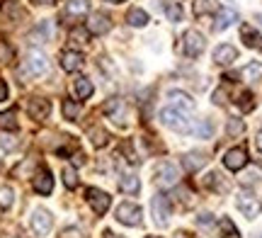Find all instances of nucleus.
<instances>
[{
	"instance_id": "79ce46f5",
	"label": "nucleus",
	"mask_w": 262,
	"mask_h": 238,
	"mask_svg": "<svg viewBox=\"0 0 262 238\" xmlns=\"http://www.w3.org/2000/svg\"><path fill=\"white\" fill-rule=\"evenodd\" d=\"M8 97V85H5V80H0V102Z\"/></svg>"
},
{
	"instance_id": "58836bf2",
	"label": "nucleus",
	"mask_w": 262,
	"mask_h": 238,
	"mask_svg": "<svg viewBox=\"0 0 262 238\" xmlns=\"http://www.w3.org/2000/svg\"><path fill=\"white\" fill-rule=\"evenodd\" d=\"M3 12H5L8 17H15V19L22 17V10L17 8V3H15V0H8V3L3 5Z\"/></svg>"
},
{
	"instance_id": "c03bdc74",
	"label": "nucleus",
	"mask_w": 262,
	"mask_h": 238,
	"mask_svg": "<svg viewBox=\"0 0 262 238\" xmlns=\"http://www.w3.org/2000/svg\"><path fill=\"white\" fill-rule=\"evenodd\" d=\"M102 238H124V236H119V233H114V231H104V236Z\"/></svg>"
},
{
	"instance_id": "4be33fe9",
	"label": "nucleus",
	"mask_w": 262,
	"mask_h": 238,
	"mask_svg": "<svg viewBox=\"0 0 262 238\" xmlns=\"http://www.w3.org/2000/svg\"><path fill=\"white\" fill-rule=\"evenodd\" d=\"M192 134L199 136V139H209L214 134V124L209 119H196V122H192Z\"/></svg>"
},
{
	"instance_id": "6ab92c4d",
	"label": "nucleus",
	"mask_w": 262,
	"mask_h": 238,
	"mask_svg": "<svg viewBox=\"0 0 262 238\" xmlns=\"http://www.w3.org/2000/svg\"><path fill=\"white\" fill-rule=\"evenodd\" d=\"M233 22H238V12H235L233 8H224V10H219V15H216L214 29L216 32H224V29H228Z\"/></svg>"
},
{
	"instance_id": "72a5a7b5",
	"label": "nucleus",
	"mask_w": 262,
	"mask_h": 238,
	"mask_svg": "<svg viewBox=\"0 0 262 238\" xmlns=\"http://www.w3.org/2000/svg\"><path fill=\"white\" fill-rule=\"evenodd\" d=\"M63 185L68 190H75V187H78V172H75V168H71V165L63 168Z\"/></svg>"
},
{
	"instance_id": "49530a36",
	"label": "nucleus",
	"mask_w": 262,
	"mask_h": 238,
	"mask_svg": "<svg viewBox=\"0 0 262 238\" xmlns=\"http://www.w3.org/2000/svg\"><path fill=\"white\" fill-rule=\"evenodd\" d=\"M32 3H37V5H51L54 0H32Z\"/></svg>"
},
{
	"instance_id": "39448f33",
	"label": "nucleus",
	"mask_w": 262,
	"mask_h": 238,
	"mask_svg": "<svg viewBox=\"0 0 262 238\" xmlns=\"http://www.w3.org/2000/svg\"><path fill=\"white\" fill-rule=\"evenodd\" d=\"M204 47H206V41H204V37H202V32H196V29H187V32H185V37H182V51H185L187 58L202 56Z\"/></svg>"
},
{
	"instance_id": "a19ab883",
	"label": "nucleus",
	"mask_w": 262,
	"mask_h": 238,
	"mask_svg": "<svg viewBox=\"0 0 262 238\" xmlns=\"http://www.w3.org/2000/svg\"><path fill=\"white\" fill-rule=\"evenodd\" d=\"M196 224H199V226H211V224H214V217H211L209 211H204V214L196 217Z\"/></svg>"
},
{
	"instance_id": "6e6552de",
	"label": "nucleus",
	"mask_w": 262,
	"mask_h": 238,
	"mask_svg": "<svg viewBox=\"0 0 262 238\" xmlns=\"http://www.w3.org/2000/svg\"><path fill=\"white\" fill-rule=\"evenodd\" d=\"M85 200L93 207L95 214H100V217H102L104 211L110 209V204H112V197H110L107 192L97 190V187H88V190H85Z\"/></svg>"
},
{
	"instance_id": "f3484780",
	"label": "nucleus",
	"mask_w": 262,
	"mask_h": 238,
	"mask_svg": "<svg viewBox=\"0 0 262 238\" xmlns=\"http://www.w3.org/2000/svg\"><path fill=\"white\" fill-rule=\"evenodd\" d=\"M61 68L68 73H75L83 68V54L80 51H63L61 54Z\"/></svg>"
},
{
	"instance_id": "4c0bfd02",
	"label": "nucleus",
	"mask_w": 262,
	"mask_h": 238,
	"mask_svg": "<svg viewBox=\"0 0 262 238\" xmlns=\"http://www.w3.org/2000/svg\"><path fill=\"white\" fill-rule=\"evenodd\" d=\"M90 139H93V143L97 146V148H102L110 136H107V132H104V129H93V132H90Z\"/></svg>"
},
{
	"instance_id": "20e7f679",
	"label": "nucleus",
	"mask_w": 262,
	"mask_h": 238,
	"mask_svg": "<svg viewBox=\"0 0 262 238\" xmlns=\"http://www.w3.org/2000/svg\"><path fill=\"white\" fill-rule=\"evenodd\" d=\"M117 221L124 224V226H139L143 221V209L139 204H134V202H122L117 207Z\"/></svg>"
},
{
	"instance_id": "a18cd8bd",
	"label": "nucleus",
	"mask_w": 262,
	"mask_h": 238,
	"mask_svg": "<svg viewBox=\"0 0 262 238\" xmlns=\"http://www.w3.org/2000/svg\"><path fill=\"white\" fill-rule=\"evenodd\" d=\"M255 143H257V151L262 153V129H260V134H257V141H255Z\"/></svg>"
},
{
	"instance_id": "f257e3e1",
	"label": "nucleus",
	"mask_w": 262,
	"mask_h": 238,
	"mask_svg": "<svg viewBox=\"0 0 262 238\" xmlns=\"http://www.w3.org/2000/svg\"><path fill=\"white\" fill-rule=\"evenodd\" d=\"M160 122L165 124L168 129H172V132L192 134V122L185 117V112H180V110H175V107H170V105L160 110Z\"/></svg>"
},
{
	"instance_id": "c756f323",
	"label": "nucleus",
	"mask_w": 262,
	"mask_h": 238,
	"mask_svg": "<svg viewBox=\"0 0 262 238\" xmlns=\"http://www.w3.org/2000/svg\"><path fill=\"white\" fill-rule=\"evenodd\" d=\"M216 8H219V5H216V0H196V3H194V15H196V17H202V15L214 12Z\"/></svg>"
},
{
	"instance_id": "cd10ccee",
	"label": "nucleus",
	"mask_w": 262,
	"mask_h": 238,
	"mask_svg": "<svg viewBox=\"0 0 262 238\" xmlns=\"http://www.w3.org/2000/svg\"><path fill=\"white\" fill-rule=\"evenodd\" d=\"M163 10H165V15H168L170 22H180V19H182V5H180V3L168 0V3H163Z\"/></svg>"
},
{
	"instance_id": "c9c22d12",
	"label": "nucleus",
	"mask_w": 262,
	"mask_h": 238,
	"mask_svg": "<svg viewBox=\"0 0 262 238\" xmlns=\"http://www.w3.org/2000/svg\"><path fill=\"white\" fill-rule=\"evenodd\" d=\"M12 202H15V192L10 190V187H0V207H3V209H10Z\"/></svg>"
},
{
	"instance_id": "423d86ee",
	"label": "nucleus",
	"mask_w": 262,
	"mask_h": 238,
	"mask_svg": "<svg viewBox=\"0 0 262 238\" xmlns=\"http://www.w3.org/2000/svg\"><path fill=\"white\" fill-rule=\"evenodd\" d=\"M150 214H153V221L158 226H168L170 221V200L165 194H156L150 200Z\"/></svg>"
},
{
	"instance_id": "f03ea898",
	"label": "nucleus",
	"mask_w": 262,
	"mask_h": 238,
	"mask_svg": "<svg viewBox=\"0 0 262 238\" xmlns=\"http://www.w3.org/2000/svg\"><path fill=\"white\" fill-rule=\"evenodd\" d=\"M47 71H49L47 56H44L41 51H29L27 58H25V63H22V76L39 78V76H44Z\"/></svg>"
},
{
	"instance_id": "b1692460",
	"label": "nucleus",
	"mask_w": 262,
	"mask_h": 238,
	"mask_svg": "<svg viewBox=\"0 0 262 238\" xmlns=\"http://www.w3.org/2000/svg\"><path fill=\"white\" fill-rule=\"evenodd\" d=\"M119 187H122V192H126V194H139L141 182L136 175H124L122 180H119Z\"/></svg>"
},
{
	"instance_id": "2f4dec72",
	"label": "nucleus",
	"mask_w": 262,
	"mask_h": 238,
	"mask_svg": "<svg viewBox=\"0 0 262 238\" xmlns=\"http://www.w3.org/2000/svg\"><path fill=\"white\" fill-rule=\"evenodd\" d=\"M0 129H10V132L17 129V119H15V112H12V110L0 112Z\"/></svg>"
},
{
	"instance_id": "37998d69",
	"label": "nucleus",
	"mask_w": 262,
	"mask_h": 238,
	"mask_svg": "<svg viewBox=\"0 0 262 238\" xmlns=\"http://www.w3.org/2000/svg\"><path fill=\"white\" fill-rule=\"evenodd\" d=\"M172 238H194V236H192L189 231H178V233H175Z\"/></svg>"
},
{
	"instance_id": "dca6fc26",
	"label": "nucleus",
	"mask_w": 262,
	"mask_h": 238,
	"mask_svg": "<svg viewBox=\"0 0 262 238\" xmlns=\"http://www.w3.org/2000/svg\"><path fill=\"white\" fill-rule=\"evenodd\" d=\"M235 58H238V49L231 47V44H221V47L214 49V63H219V66H228Z\"/></svg>"
},
{
	"instance_id": "ea45409f",
	"label": "nucleus",
	"mask_w": 262,
	"mask_h": 238,
	"mask_svg": "<svg viewBox=\"0 0 262 238\" xmlns=\"http://www.w3.org/2000/svg\"><path fill=\"white\" fill-rule=\"evenodd\" d=\"M88 34H90V32H88V29H73V32H71V39H73L75 44H85V41H88Z\"/></svg>"
},
{
	"instance_id": "1a4fd4ad",
	"label": "nucleus",
	"mask_w": 262,
	"mask_h": 238,
	"mask_svg": "<svg viewBox=\"0 0 262 238\" xmlns=\"http://www.w3.org/2000/svg\"><path fill=\"white\" fill-rule=\"evenodd\" d=\"M85 29H88L90 34H95V37L107 34V32L112 29V19L107 17L104 12H93V15L88 17V25H85Z\"/></svg>"
},
{
	"instance_id": "9d476101",
	"label": "nucleus",
	"mask_w": 262,
	"mask_h": 238,
	"mask_svg": "<svg viewBox=\"0 0 262 238\" xmlns=\"http://www.w3.org/2000/svg\"><path fill=\"white\" fill-rule=\"evenodd\" d=\"M224 165H226V168H228L231 172L243 170L245 165H248V151H245V148H231V151H226Z\"/></svg>"
},
{
	"instance_id": "8fccbe9b",
	"label": "nucleus",
	"mask_w": 262,
	"mask_h": 238,
	"mask_svg": "<svg viewBox=\"0 0 262 238\" xmlns=\"http://www.w3.org/2000/svg\"><path fill=\"white\" fill-rule=\"evenodd\" d=\"M148 238H158V236H148Z\"/></svg>"
},
{
	"instance_id": "e433bc0d",
	"label": "nucleus",
	"mask_w": 262,
	"mask_h": 238,
	"mask_svg": "<svg viewBox=\"0 0 262 238\" xmlns=\"http://www.w3.org/2000/svg\"><path fill=\"white\" fill-rule=\"evenodd\" d=\"M238 107H241V110H245V112H250V110L255 107L253 93H241V95H238Z\"/></svg>"
},
{
	"instance_id": "7c9ffc66",
	"label": "nucleus",
	"mask_w": 262,
	"mask_h": 238,
	"mask_svg": "<svg viewBox=\"0 0 262 238\" xmlns=\"http://www.w3.org/2000/svg\"><path fill=\"white\" fill-rule=\"evenodd\" d=\"M204 185L209 190H219V192H226L228 190V185H221V175L219 172H209L204 178Z\"/></svg>"
},
{
	"instance_id": "f8f14e48",
	"label": "nucleus",
	"mask_w": 262,
	"mask_h": 238,
	"mask_svg": "<svg viewBox=\"0 0 262 238\" xmlns=\"http://www.w3.org/2000/svg\"><path fill=\"white\" fill-rule=\"evenodd\" d=\"M54 226V219H51V214L47 209H34L32 211V229L37 236H47L49 231Z\"/></svg>"
},
{
	"instance_id": "5701e85b",
	"label": "nucleus",
	"mask_w": 262,
	"mask_h": 238,
	"mask_svg": "<svg viewBox=\"0 0 262 238\" xmlns=\"http://www.w3.org/2000/svg\"><path fill=\"white\" fill-rule=\"evenodd\" d=\"M126 22H129L131 27H143V25H148L150 19H148V12H146V10L134 8V10H129V15H126Z\"/></svg>"
},
{
	"instance_id": "7ed1b4c3",
	"label": "nucleus",
	"mask_w": 262,
	"mask_h": 238,
	"mask_svg": "<svg viewBox=\"0 0 262 238\" xmlns=\"http://www.w3.org/2000/svg\"><path fill=\"white\" fill-rule=\"evenodd\" d=\"M178 180H180V170L175 163H170V161L158 163V168H156V185H158V187L170 190V187L178 185Z\"/></svg>"
},
{
	"instance_id": "c85d7f7f",
	"label": "nucleus",
	"mask_w": 262,
	"mask_h": 238,
	"mask_svg": "<svg viewBox=\"0 0 262 238\" xmlns=\"http://www.w3.org/2000/svg\"><path fill=\"white\" fill-rule=\"evenodd\" d=\"M243 132H245V122H243V119L231 117V119L226 122V134H228V136H241Z\"/></svg>"
},
{
	"instance_id": "0eeeda50",
	"label": "nucleus",
	"mask_w": 262,
	"mask_h": 238,
	"mask_svg": "<svg viewBox=\"0 0 262 238\" xmlns=\"http://www.w3.org/2000/svg\"><path fill=\"white\" fill-rule=\"evenodd\" d=\"M235 204H238V209L245 214V219H257L262 211L260 200H257L255 194H250V192H241V194L235 197Z\"/></svg>"
},
{
	"instance_id": "2eb2a0df",
	"label": "nucleus",
	"mask_w": 262,
	"mask_h": 238,
	"mask_svg": "<svg viewBox=\"0 0 262 238\" xmlns=\"http://www.w3.org/2000/svg\"><path fill=\"white\" fill-rule=\"evenodd\" d=\"M27 112L32 119H47L49 112H51V105H49V100H44V97H32L27 102Z\"/></svg>"
},
{
	"instance_id": "412c9836",
	"label": "nucleus",
	"mask_w": 262,
	"mask_h": 238,
	"mask_svg": "<svg viewBox=\"0 0 262 238\" xmlns=\"http://www.w3.org/2000/svg\"><path fill=\"white\" fill-rule=\"evenodd\" d=\"M241 37H243V41H245V47H250V49H262V37L255 32L253 27H248L245 25L243 29H241Z\"/></svg>"
},
{
	"instance_id": "4468645a",
	"label": "nucleus",
	"mask_w": 262,
	"mask_h": 238,
	"mask_svg": "<svg viewBox=\"0 0 262 238\" xmlns=\"http://www.w3.org/2000/svg\"><path fill=\"white\" fill-rule=\"evenodd\" d=\"M32 187H34V192H39V194H51V190H54V178H51L49 168H39L37 175H34V180H32Z\"/></svg>"
},
{
	"instance_id": "393cba45",
	"label": "nucleus",
	"mask_w": 262,
	"mask_h": 238,
	"mask_svg": "<svg viewBox=\"0 0 262 238\" xmlns=\"http://www.w3.org/2000/svg\"><path fill=\"white\" fill-rule=\"evenodd\" d=\"M49 37H51V27H49V22L44 19V22H41V25L29 34V41H34V44H44Z\"/></svg>"
},
{
	"instance_id": "ddd939ff",
	"label": "nucleus",
	"mask_w": 262,
	"mask_h": 238,
	"mask_svg": "<svg viewBox=\"0 0 262 238\" xmlns=\"http://www.w3.org/2000/svg\"><path fill=\"white\" fill-rule=\"evenodd\" d=\"M168 102H170V107H175V110H180V112H192V110L196 107L194 100H192V95H187L185 90H170Z\"/></svg>"
},
{
	"instance_id": "a878e982",
	"label": "nucleus",
	"mask_w": 262,
	"mask_h": 238,
	"mask_svg": "<svg viewBox=\"0 0 262 238\" xmlns=\"http://www.w3.org/2000/svg\"><path fill=\"white\" fill-rule=\"evenodd\" d=\"M93 90L95 88L88 78H78V80H75V95L80 97V100H88V97L93 95Z\"/></svg>"
},
{
	"instance_id": "de8ad7c7",
	"label": "nucleus",
	"mask_w": 262,
	"mask_h": 238,
	"mask_svg": "<svg viewBox=\"0 0 262 238\" xmlns=\"http://www.w3.org/2000/svg\"><path fill=\"white\" fill-rule=\"evenodd\" d=\"M255 22H257V25L262 27V15H255Z\"/></svg>"
},
{
	"instance_id": "3c124183",
	"label": "nucleus",
	"mask_w": 262,
	"mask_h": 238,
	"mask_svg": "<svg viewBox=\"0 0 262 238\" xmlns=\"http://www.w3.org/2000/svg\"><path fill=\"white\" fill-rule=\"evenodd\" d=\"M257 238H262V236H257Z\"/></svg>"
},
{
	"instance_id": "a211bd4d",
	"label": "nucleus",
	"mask_w": 262,
	"mask_h": 238,
	"mask_svg": "<svg viewBox=\"0 0 262 238\" xmlns=\"http://www.w3.org/2000/svg\"><path fill=\"white\" fill-rule=\"evenodd\" d=\"M182 165H185V170L187 172H196L199 168H204L206 165V156L202 151H189L182 156Z\"/></svg>"
},
{
	"instance_id": "bb28decb",
	"label": "nucleus",
	"mask_w": 262,
	"mask_h": 238,
	"mask_svg": "<svg viewBox=\"0 0 262 238\" xmlns=\"http://www.w3.org/2000/svg\"><path fill=\"white\" fill-rule=\"evenodd\" d=\"M241 76H243L245 80H262V63H257V61L248 63V66L241 71Z\"/></svg>"
},
{
	"instance_id": "09e8293b",
	"label": "nucleus",
	"mask_w": 262,
	"mask_h": 238,
	"mask_svg": "<svg viewBox=\"0 0 262 238\" xmlns=\"http://www.w3.org/2000/svg\"><path fill=\"white\" fill-rule=\"evenodd\" d=\"M107 3H124V0H107Z\"/></svg>"
},
{
	"instance_id": "9b49d317",
	"label": "nucleus",
	"mask_w": 262,
	"mask_h": 238,
	"mask_svg": "<svg viewBox=\"0 0 262 238\" xmlns=\"http://www.w3.org/2000/svg\"><path fill=\"white\" fill-rule=\"evenodd\" d=\"M104 112L112 117L114 122L119 124V126H126V122H129V107L124 105L119 97H114V100H110L107 105H104Z\"/></svg>"
},
{
	"instance_id": "f704fd0d",
	"label": "nucleus",
	"mask_w": 262,
	"mask_h": 238,
	"mask_svg": "<svg viewBox=\"0 0 262 238\" xmlns=\"http://www.w3.org/2000/svg\"><path fill=\"white\" fill-rule=\"evenodd\" d=\"M219 226H221V233H224V238H238L241 233H238V229H235V224L231 219H221L219 221Z\"/></svg>"
},
{
	"instance_id": "aec40b11",
	"label": "nucleus",
	"mask_w": 262,
	"mask_h": 238,
	"mask_svg": "<svg viewBox=\"0 0 262 238\" xmlns=\"http://www.w3.org/2000/svg\"><path fill=\"white\" fill-rule=\"evenodd\" d=\"M66 12L71 17H83L90 12V0H68L66 3Z\"/></svg>"
},
{
	"instance_id": "473e14b6",
	"label": "nucleus",
	"mask_w": 262,
	"mask_h": 238,
	"mask_svg": "<svg viewBox=\"0 0 262 238\" xmlns=\"http://www.w3.org/2000/svg\"><path fill=\"white\" fill-rule=\"evenodd\" d=\"M78 115H80V105L75 102V100H63V117L66 119H78Z\"/></svg>"
}]
</instances>
